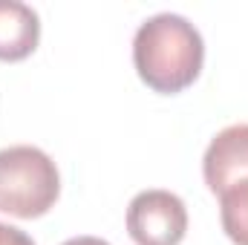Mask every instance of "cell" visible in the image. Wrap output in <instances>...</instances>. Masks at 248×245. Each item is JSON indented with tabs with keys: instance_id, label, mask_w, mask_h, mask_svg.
I'll return each mask as SVG.
<instances>
[{
	"instance_id": "obj_1",
	"label": "cell",
	"mask_w": 248,
	"mask_h": 245,
	"mask_svg": "<svg viewBox=\"0 0 248 245\" xmlns=\"http://www.w3.org/2000/svg\"><path fill=\"white\" fill-rule=\"evenodd\" d=\"M205 61V41L199 29L173 12L147 17L133 38V63L139 78L162 95H173L190 87Z\"/></svg>"
},
{
	"instance_id": "obj_2",
	"label": "cell",
	"mask_w": 248,
	"mask_h": 245,
	"mask_svg": "<svg viewBox=\"0 0 248 245\" xmlns=\"http://www.w3.org/2000/svg\"><path fill=\"white\" fill-rule=\"evenodd\" d=\"M61 196L55 162L32 144L0 150V211L17 219H38Z\"/></svg>"
},
{
	"instance_id": "obj_3",
	"label": "cell",
	"mask_w": 248,
	"mask_h": 245,
	"mask_svg": "<svg viewBox=\"0 0 248 245\" xmlns=\"http://www.w3.org/2000/svg\"><path fill=\"white\" fill-rule=\"evenodd\" d=\"M187 231L185 202L162 187L141 190L127 205V234L136 245H179Z\"/></svg>"
},
{
	"instance_id": "obj_4",
	"label": "cell",
	"mask_w": 248,
	"mask_h": 245,
	"mask_svg": "<svg viewBox=\"0 0 248 245\" xmlns=\"http://www.w3.org/2000/svg\"><path fill=\"white\" fill-rule=\"evenodd\" d=\"M202 176L217 196L248 179V124H231L211 138L202 159Z\"/></svg>"
},
{
	"instance_id": "obj_5",
	"label": "cell",
	"mask_w": 248,
	"mask_h": 245,
	"mask_svg": "<svg viewBox=\"0 0 248 245\" xmlns=\"http://www.w3.org/2000/svg\"><path fill=\"white\" fill-rule=\"evenodd\" d=\"M41 17L20 0H0V61H23L38 49Z\"/></svg>"
},
{
	"instance_id": "obj_6",
	"label": "cell",
	"mask_w": 248,
	"mask_h": 245,
	"mask_svg": "<svg viewBox=\"0 0 248 245\" xmlns=\"http://www.w3.org/2000/svg\"><path fill=\"white\" fill-rule=\"evenodd\" d=\"M222 231L234 245H248V179L237 182L219 196Z\"/></svg>"
},
{
	"instance_id": "obj_7",
	"label": "cell",
	"mask_w": 248,
	"mask_h": 245,
	"mask_svg": "<svg viewBox=\"0 0 248 245\" xmlns=\"http://www.w3.org/2000/svg\"><path fill=\"white\" fill-rule=\"evenodd\" d=\"M0 245H35V243H32V237L26 231L0 222Z\"/></svg>"
},
{
	"instance_id": "obj_8",
	"label": "cell",
	"mask_w": 248,
	"mask_h": 245,
	"mask_svg": "<svg viewBox=\"0 0 248 245\" xmlns=\"http://www.w3.org/2000/svg\"><path fill=\"white\" fill-rule=\"evenodd\" d=\"M63 245H110L107 240H98V237H72Z\"/></svg>"
}]
</instances>
